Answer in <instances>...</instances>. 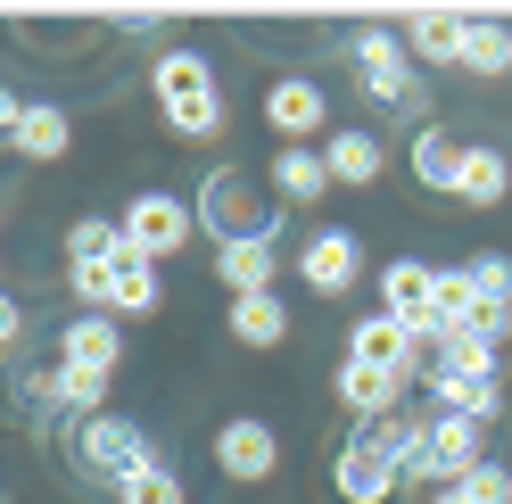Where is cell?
I'll use <instances>...</instances> for the list:
<instances>
[{
	"label": "cell",
	"mask_w": 512,
	"mask_h": 504,
	"mask_svg": "<svg viewBox=\"0 0 512 504\" xmlns=\"http://www.w3.org/2000/svg\"><path fill=\"white\" fill-rule=\"evenodd\" d=\"M149 91H157V116H166L174 141H215L223 133V83H215V67L199 50L166 42L157 67H149Z\"/></svg>",
	"instance_id": "obj_1"
},
{
	"label": "cell",
	"mask_w": 512,
	"mask_h": 504,
	"mask_svg": "<svg viewBox=\"0 0 512 504\" xmlns=\"http://www.w3.org/2000/svg\"><path fill=\"white\" fill-rule=\"evenodd\" d=\"M190 207H199V232L215 240V248H240V240H281V207L256 174H240V166H215L199 191H190Z\"/></svg>",
	"instance_id": "obj_2"
},
{
	"label": "cell",
	"mask_w": 512,
	"mask_h": 504,
	"mask_svg": "<svg viewBox=\"0 0 512 504\" xmlns=\"http://www.w3.org/2000/svg\"><path fill=\"white\" fill-rule=\"evenodd\" d=\"M347 50H356V91H364V100L397 108V116H422V108H430V75L413 67L405 25H364Z\"/></svg>",
	"instance_id": "obj_3"
},
{
	"label": "cell",
	"mask_w": 512,
	"mask_h": 504,
	"mask_svg": "<svg viewBox=\"0 0 512 504\" xmlns=\"http://www.w3.org/2000/svg\"><path fill=\"white\" fill-rule=\"evenodd\" d=\"M67 455L91 471V480H108V488L141 480V471H157V463H174L141 422H124V414H83V422L67 430Z\"/></svg>",
	"instance_id": "obj_4"
},
{
	"label": "cell",
	"mask_w": 512,
	"mask_h": 504,
	"mask_svg": "<svg viewBox=\"0 0 512 504\" xmlns=\"http://www.w3.org/2000/svg\"><path fill=\"white\" fill-rule=\"evenodd\" d=\"M124 248H133V257H149V265H174L190 240H199V207H190L182 191H133L124 199Z\"/></svg>",
	"instance_id": "obj_5"
},
{
	"label": "cell",
	"mask_w": 512,
	"mask_h": 504,
	"mask_svg": "<svg viewBox=\"0 0 512 504\" xmlns=\"http://www.w3.org/2000/svg\"><path fill=\"white\" fill-rule=\"evenodd\" d=\"M265 124L281 149H323L331 141V91L314 75H273L265 83Z\"/></svg>",
	"instance_id": "obj_6"
},
{
	"label": "cell",
	"mask_w": 512,
	"mask_h": 504,
	"mask_svg": "<svg viewBox=\"0 0 512 504\" xmlns=\"http://www.w3.org/2000/svg\"><path fill=\"white\" fill-rule=\"evenodd\" d=\"M347 356L372 364V372H397L405 389H413V381H430V339H422V331H405L397 314H380V306L364 314L356 331H347Z\"/></svg>",
	"instance_id": "obj_7"
},
{
	"label": "cell",
	"mask_w": 512,
	"mask_h": 504,
	"mask_svg": "<svg viewBox=\"0 0 512 504\" xmlns=\"http://www.w3.org/2000/svg\"><path fill=\"white\" fill-rule=\"evenodd\" d=\"M298 281H306L314 298H347L364 281V240L347 232V224H314L298 240Z\"/></svg>",
	"instance_id": "obj_8"
},
{
	"label": "cell",
	"mask_w": 512,
	"mask_h": 504,
	"mask_svg": "<svg viewBox=\"0 0 512 504\" xmlns=\"http://www.w3.org/2000/svg\"><path fill=\"white\" fill-rule=\"evenodd\" d=\"M215 471L232 488H265L273 471H281V430L256 422V414H232V422L215 430Z\"/></svg>",
	"instance_id": "obj_9"
},
{
	"label": "cell",
	"mask_w": 512,
	"mask_h": 504,
	"mask_svg": "<svg viewBox=\"0 0 512 504\" xmlns=\"http://www.w3.org/2000/svg\"><path fill=\"white\" fill-rule=\"evenodd\" d=\"M331 488H339V504H397L405 471L380 455L364 430H347V438H339V455H331Z\"/></svg>",
	"instance_id": "obj_10"
},
{
	"label": "cell",
	"mask_w": 512,
	"mask_h": 504,
	"mask_svg": "<svg viewBox=\"0 0 512 504\" xmlns=\"http://www.w3.org/2000/svg\"><path fill=\"white\" fill-rule=\"evenodd\" d=\"M0 124H9V149H17V157H34V166H58V157L75 149V116H67V108H50V100L25 108L17 91H0Z\"/></svg>",
	"instance_id": "obj_11"
},
{
	"label": "cell",
	"mask_w": 512,
	"mask_h": 504,
	"mask_svg": "<svg viewBox=\"0 0 512 504\" xmlns=\"http://www.w3.org/2000/svg\"><path fill=\"white\" fill-rule=\"evenodd\" d=\"M430 290H438V265H422V257L380 265V314H397V323L422 331V339H430Z\"/></svg>",
	"instance_id": "obj_12"
},
{
	"label": "cell",
	"mask_w": 512,
	"mask_h": 504,
	"mask_svg": "<svg viewBox=\"0 0 512 504\" xmlns=\"http://www.w3.org/2000/svg\"><path fill=\"white\" fill-rule=\"evenodd\" d=\"M323 166H331V182H347V191H372V182L389 174V141H380L372 124H339V133L323 141Z\"/></svg>",
	"instance_id": "obj_13"
},
{
	"label": "cell",
	"mask_w": 512,
	"mask_h": 504,
	"mask_svg": "<svg viewBox=\"0 0 512 504\" xmlns=\"http://www.w3.org/2000/svg\"><path fill=\"white\" fill-rule=\"evenodd\" d=\"M339 405H347V414H356V430L364 422H389V414H405V381H397V372H372V364H356V356H347L339 364Z\"/></svg>",
	"instance_id": "obj_14"
},
{
	"label": "cell",
	"mask_w": 512,
	"mask_h": 504,
	"mask_svg": "<svg viewBox=\"0 0 512 504\" xmlns=\"http://www.w3.org/2000/svg\"><path fill=\"white\" fill-rule=\"evenodd\" d=\"M58 364H75V372H116V364H124V323H116V314H75V323L58 331Z\"/></svg>",
	"instance_id": "obj_15"
},
{
	"label": "cell",
	"mask_w": 512,
	"mask_h": 504,
	"mask_svg": "<svg viewBox=\"0 0 512 504\" xmlns=\"http://www.w3.org/2000/svg\"><path fill=\"white\" fill-rule=\"evenodd\" d=\"M430 463H438V480H446V488L471 480V471L488 463V430L463 422V414H430Z\"/></svg>",
	"instance_id": "obj_16"
},
{
	"label": "cell",
	"mask_w": 512,
	"mask_h": 504,
	"mask_svg": "<svg viewBox=\"0 0 512 504\" xmlns=\"http://www.w3.org/2000/svg\"><path fill=\"white\" fill-rule=\"evenodd\" d=\"M215 273H223V298H265L281 281V240H240V248H215Z\"/></svg>",
	"instance_id": "obj_17"
},
{
	"label": "cell",
	"mask_w": 512,
	"mask_h": 504,
	"mask_svg": "<svg viewBox=\"0 0 512 504\" xmlns=\"http://www.w3.org/2000/svg\"><path fill=\"white\" fill-rule=\"evenodd\" d=\"M463 25L471 17H455V9H422V17H405V50H413V67H455L463 75Z\"/></svg>",
	"instance_id": "obj_18"
},
{
	"label": "cell",
	"mask_w": 512,
	"mask_h": 504,
	"mask_svg": "<svg viewBox=\"0 0 512 504\" xmlns=\"http://www.w3.org/2000/svg\"><path fill=\"white\" fill-rule=\"evenodd\" d=\"M157 273H166V265L133 257V248L108 265V314H116V323H133V314H157V306H166V281H157Z\"/></svg>",
	"instance_id": "obj_19"
},
{
	"label": "cell",
	"mask_w": 512,
	"mask_h": 504,
	"mask_svg": "<svg viewBox=\"0 0 512 504\" xmlns=\"http://www.w3.org/2000/svg\"><path fill=\"white\" fill-rule=\"evenodd\" d=\"M265 191L281 207H314L331 191V166H323V149H273V166H265Z\"/></svg>",
	"instance_id": "obj_20"
},
{
	"label": "cell",
	"mask_w": 512,
	"mask_h": 504,
	"mask_svg": "<svg viewBox=\"0 0 512 504\" xmlns=\"http://www.w3.org/2000/svg\"><path fill=\"white\" fill-rule=\"evenodd\" d=\"M430 414H463V422H504V381H455V372H430Z\"/></svg>",
	"instance_id": "obj_21"
},
{
	"label": "cell",
	"mask_w": 512,
	"mask_h": 504,
	"mask_svg": "<svg viewBox=\"0 0 512 504\" xmlns=\"http://www.w3.org/2000/svg\"><path fill=\"white\" fill-rule=\"evenodd\" d=\"M223 331H232L240 348H281V339H290V298H281V290L232 298V306H223Z\"/></svg>",
	"instance_id": "obj_22"
},
{
	"label": "cell",
	"mask_w": 512,
	"mask_h": 504,
	"mask_svg": "<svg viewBox=\"0 0 512 504\" xmlns=\"http://www.w3.org/2000/svg\"><path fill=\"white\" fill-rule=\"evenodd\" d=\"M512 191V157L496 141H471L463 149V174H455V207H496Z\"/></svg>",
	"instance_id": "obj_23"
},
{
	"label": "cell",
	"mask_w": 512,
	"mask_h": 504,
	"mask_svg": "<svg viewBox=\"0 0 512 504\" xmlns=\"http://www.w3.org/2000/svg\"><path fill=\"white\" fill-rule=\"evenodd\" d=\"M463 149H471V141H455V133H438V124H422V133H413V149H405V166H413V182H422V191H446V199H455Z\"/></svg>",
	"instance_id": "obj_24"
},
{
	"label": "cell",
	"mask_w": 512,
	"mask_h": 504,
	"mask_svg": "<svg viewBox=\"0 0 512 504\" xmlns=\"http://www.w3.org/2000/svg\"><path fill=\"white\" fill-rule=\"evenodd\" d=\"M471 314H479V281H471V265H438V290H430V339L471 331Z\"/></svg>",
	"instance_id": "obj_25"
},
{
	"label": "cell",
	"mask_w": 512,
	"mask_h": 504,
	"mask_svg": "<svg viewBox=\"0 0 512 504\" xmlns=\"http://www.w3.org/2000/svg\"><path fill=\"white\" fill-rule=\"evenodd\" d=\"M430 372H455V381H504V348L488 339H430Z\"/></svg>",
	"instance_id": "obj_26"
},
{
	"label": "cell",
	"mask_w": 512,
	"mask_h": 504,
	"mask_svg": "<svg viewBox=\"0 0 512 504\" xmlns=\"http://www.w3.org/2000/svg\"><path fill=\"white\" fill-rule=\"evenodd\" d=\"M463 75H512V25H496V17L463 25Z\"/></svg>",
	"instance_id": "obj_27"
},
{
	"label": "cell",
	"mask_w": 512,
	"mask_h": 504,
	"mask_svg": "<svg viewBox=\"0 0 512 504\" xmlns=\"http://www.w3.org/2000/svg\"><path fill=\"white\" fill-rule=\"evenodd\" d=\"M124 257V224L116 215H75L67 224V265H116Z\"/></svg>",
	"instance_id": "obj_28"
},
{
	"label": "cell",
	"mask_w": 512,
	"mask_h": 504,
	"mask_svg": "<svg viewBox=\"0 0 512 504\" xmlns=\"http://www.w3.org/2000/svg\"><path fill=\"white\" fill-rule=\"evenodd\" d=\"M116 504H190V496H182V471H174V463H157V471H141V480H124Z\"/></svg>",
	"instance_id": "obj_29"
},
{
	"label": "cell",
	"mask_w": 512,
	"mask_h": 504,
	"mask_svg": "<svg viewBox=\"0 0 512 504\" xmlns=\"http://www.w3.org/2000/svg\"><path fill=\"white\" fill-rule=\"evenodd\" d=\"M471 281H479V298L512 306V257H504V248H479V257H471Z\"/></svg>",
	"instance_id": "obj_30"
},
{
	"label": "cell",
	"mask_w": 512,
	"mask_h": 504,
	"mask_svg": "<svg viewBox=\"0 0 512 504\" xmlns=\"http://www.w3.org/2000/svg\"><path fill=\"white\" fill-rule=\"evenodd\" d=\"M471 504H512V471H504V455H488V463H479L471 471V480H455Z\"/></svg>",
	"instance_id": "obj_31"
},
{
	"label": "cell",
	"mask_w": 512,
	"mask_h": 504,
	"mask_svg": "<svg viewBox=\"0 0 512 504\" xmlns=\"http://www.w3.org/2000/svg\"><path fill=\"white\" fill-rule=\"evenodd\" d=\"M67 290L83 314H108V265H67Z\"/></svg>",
	"instance_id": "obj_32"
},
{
	"label": "cell",
	"mask_w": 512,
	"mask_h": 504,
	"mask_svg": "<svg viewBox=\"0 0 512 504\" xmlns=\"http://www.w3.org/2000/svg\"><path fill=\"white\" fill-rule=\"evenodd\" d=\"M463 339H488V348H504V339H512V306L479 298V314H471V331H463Z\"/></svg>",
	"instance_id": "obj_33"
},
{
	"label": "cell",
	"mask_w": 512,
	"mask_h": 504,
	"mask_svg": "<svg viewBox=\"0 0 512 504\" xmlns=\"http://www.w3.org/2000/svg\"><path fill=\"white\" fill-rule=\"evenodd\" d=\"M0 339H9V348L25 339V306H17V298H0Z\"/></svg>",
	"instance_id": "obj_34"
},
{
	"label": "cell",
	"mask_w": 512,
	"mask_h": 504,
	"mask_svg": "<svg viewBox=\"0 0 512 504\" xmlns=\"http://www.w3.org/2000/svg\"><path fill=\"white\" fill-rule=\"evenodd\" d=\"M430 504H471V496L463 488H430Z\"/></svg>",
	"instance_id": "obj_35"
}]
</instances>
